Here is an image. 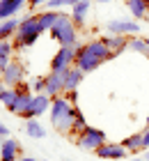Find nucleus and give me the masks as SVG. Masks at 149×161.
Returning a JSON list of instances; mask_svg holds the SVG:
<instances>
[{
  "instance_id": "nucleus-17",
  "label": "nucleus",
  "mask_w": 149,
  "mask_h": 161,
  "mask_svg": "<svg viewBox=\"0 0 149 161\" xmlns=\"http://www.w3.org/2000/svg\"><path fill=\"white\" fill-rule=\"evenodd\" d=\"M87 12H89V0H80V3H76L73 9H71V21L76 25H83L85 19H87Z\"/></svg>"
},
{
  "instance_id": "nucleus-14",
  "label": "nucleus",
  "mask_w": 149,
  "mask_h": 161,
  "mask_svg": "<svg viewBox=\"0 0 149 161\" xmlns=\"http://www.w3.org/2000/svg\"><path fill=\"white\" fill-rule=\"evenodd\" d=\"M19 152H21L19 141H14V138H5L3 152H0V161H16L19 159Z\"/></svg>"
},
{
  "instance_id": "nucleus-11",
  "label": "nucleus",
  "mask_w": 149,
  "mask_h": 161,
  "mask_svg": "<svg viewBox=\"0 0 149 161\" xmlns=\"http://www.w3.org/2000/svg\"><path fill=\"white\" fill-rule=\"evenodd\" d=\"M99 159H126L129 150L122 143H103L99 150H94Z\"/></svg>"
},
{
  "instance_id": "nucleus-40",
  "label": "nucleus",
  "mask_w": 149,
  "mask_h": 161,
  "mask_svg": "<svg viewBox=\"0 0 149 161\" xmlns=\"http://www.w3.org/2000/svg\"><path fill=\"white\" fill-rule=\"evenodd\" d=\"M126 3H131V0H126Z\"/></svg>"
},
{
  "instance_id": "nucleus-6",
  "label": "nucleus",
  "mask_w": 149,
  "mask_h": 161,
  "mask_svg": "<svg viewBox=\"0 0 149 161\" xmlns=\"http://www.w3.org/2000/svg\"><path fill=\"white\" fill-rule=\"evenodd\" d=\"M51 104H53V97H48L46 92H39V94H35V97H32L30 106L21 113V118H25V120H37L39 115H44V111H48V108H51Z\"/></svg>"
},
{
  "instance_id": "nucleus-37",
  "label": "nucleus",
  "mask_w": 149,
  "mask_h": 161,
  "mask_svg": "<svg viewBox=\"0 0 149 161\" xmlns=\"http://www.w3.org/2000/svg\"><path fill=\"white\" fill-rule=\"evenodd\" d=\"M96 3H110V0H96Z\"/></svg>"
},
{
  "instance_id": "nucleus-32",
  "label": "nucleus",
  "mask_w": 149,
  "mask_h": 161,
  "mask_svg": "<svg viewBox=\"0 0 149 161\" xmlns=\"http://www.w3.org/2000/svg\"><path fill=\"white\" fill-rule=\"evenodd\" d=\"M0 136H9V131H7L5 124H0Z\"/></svg>"
},
{
  "instance_id": "nucleus-26",
  "label": "nucleus",
  "mask_w": 149,
  "mask_h": 161,
  "mask_svg": "<svg viewBox=\"0 0 149 161\" xmlns=\"http://www.w3.org/2000/svg\"><path fill=\"white\" fill-rule=\"evenodd\" d=\"M76 3H80V0H51L48 3V9H57V7H64V5H76Z\"/></svg>"
},
{
  "instance_id": "nucleus-19",
  "label": "nucleus",
  "mask_w": 149,
  "mask_h": 161,
  "mask_svg": "<svg viewBox=\"0 0 149 161\" xmlns=\"http://www.w3.org/2000/svg\"><path fill=\"white\" fill-rule=\"evenodd\" d=\"M129 12L136 19L149 16V0H131V3H129Z\"/></svg>"
},
{
  "instance_id": "nucleus-10",
  "label": "nucleus",
  "mask_w": 149,
  "mask_h": 161,
  "mask_svg": "<svg viewBox=\"0 0 149 161\" xmlns=\"http://www.w3.org/2000/svg\"><path fill=\"white\" fill-rule=\"evenodd\" d=\"M76 51L78 48H73V46H62L55 53V58L51 60V69H67V67H71V62H76Z\"/></svg>"
},
{
  "instance_id": "nucleus-8",
  "label": "nucleus",
  "mask_w": 149,
  "mask_h": 161,
  "mask_svg": "<svg viewBox=\"0 0 149 161\" xmlns=\"http://www.w3.org/2000/svg\"><path fill=\"white\" fill-rule=\"evenodd\" d=\"M23 76H25V67L21 62H12L9 60V64L3 69V78L0 80H5L7 87H16V85L23 83Z\"/></svg>"
},
{
  "instance_id": "nucleus-21",
  "label": "nucleus",
  "mask_w": 149,
  "mask_h": 161,
  "mask_svg": "<svg viewBox=\"0 0 149 161\" xmlns=\"http://www.w3.org/2000/svg\"><path fill=\"white\" fill-rule=\"evenodd\" d=\"M19 21L16 19H7V21H0V39H7V37H12V35H16L19 30Z\"/></svg>"
},
{
  "instance_id": "nucleus-24",
  "label": "nucleus",
  "mask_w": 149,
  "mask_h": 161,
  "mask_svg": "<svg viewBox=\"0 0 149 161\" xmlns=\"http://www.w3.org/2000/svg\"><path fill=\"white\" fill-rule=\"evenodd\" d=\"M16 94H19V87H9V90L5 92V97L0 99V101H3V104H5L7 108H9V106L14 104V99H16Z\"/></svg>"
},
{
  "instance_id": "nucleus-22",
  "label": "nucleus",
  "mask_w": 149,
  "mask_h": 161,
  "mask_svg": "<svg viewBox=\"0 0 149 161\" xmlns=\"http://www.w3.org/2000/svg\"><path fill=\"white\" fill-rule=\"evenodd\" d=\"M122 145H124L129 152L136 154V152L142 150V134H131V136H126L124 141H122Z\"/></svg>"
},
{
  "instance_id": "nucleus-29",
  "label": "nucleus",
  "mask_w": 149,
  "mask_h": 161,
  "mask_svg": "<svg viewBox=\"0 0 149 161\" xmlns=\"http://www.w3.org/2000/svg\"><path fill=\"white\" fill-rule=\"evenodd\" d=\"M142 150H149V127L147 131H142Z\"/></svg>"
},
{
  "instance_id": "nucleus-28",
  "label": "nucleus",
  "mask_w": 149,
  "mask_h": 161,
  "mask_svg": "<svg viewBox=\"0 0 149 161\" xmlns=\"http://www.w3.org/2000/svg\"><path fill=\"white\" fill-rule=\"evenodd\" d=\"M67 101H69V104L73 106V104H76V101H78V90H71V92H67V97H64Z\"/></svg>"
},
{
  "instance_id": "nucleus-38",
  "label": "nucleus",
  "mask_w": 149,
  "mask_h": 161,
  "mask_svg": "<svg viewBox=\"0 0 149 161\" xmlns=\"http://www.w3.org/2000/svg\"><path fill=\"white\" fill-rule=\"evenodd\" d=\"M147 60H149V51H147Z\"/></svg>"
},
{
  "instance_id": "nucleus-15",
  "label": "nucleus",
  "mask_w": 149,
  "mask_h": 161,
  "mask_svg": "<svg viewBox=\"0 0 149 161\" xmlns=\"http://www.w3.org/2000/svg\"><path fill=\"white\" fill-rule=\"evenodd\" d=\"M103 44L113 51V55H119V53H124V51L129 48V39L122 37V35H110V37L103 39Z\"/></svg>"
},
{
  "instance_id": "nucleus-7",
  "label": "nucleus",
  "mask_w": 149,
  "mask_h": 161,
  "mask_svg": "<svg viewBox=\"0 0 149 161\" xmlns=\"http://www.w3.org/2000/svg\"><path fill=\"white\" fill-rule=\"evenodd\" d=\"M67 71H69V67H67V69H55V71L51 69V74H48V76H44V80H46V90H44V92H46L48 97H53V99H55L57 94L64 90Z\"/></svg>"
},
{
  "instance_id": "nucleus-18",
  "label": "nucleus",
  "mask_w": 149,
  "mask_h": 161,
  "mask_svg": "<svg viewBox=\"0 0 149 161\" xmlns=\"http://www.w3.org/2000/svg\"><path fill=\"white\" fill-rule=\"evenodd\" d=\"M57 19H60V12H57V9H46V12H41V14H39V28H41V32H44V30H51V28L55 25Z\"/></svg>"
},
{
  "instance_id": "nucleus-35",
  "label": "nucleus",
  "mask_w": 149,
  "mask_h": 161,
  "mask_svg": "<svg viewBox=\"0 0 149 161\" xmlns=\"http://www.w3.org/2000/svg\"><path fill=\"white\" fill-rule=\"evenodd\" d=\"M142 159H145V161H149V150H147V154H142Z\"/></svg>"
},
{
  "instance_id": "nucleus-41",
  "label": "nucleus",
  "mask_w": 149,
  "mask_h": 161,
  "mask_svg": "<svg viewBox=\"0 0 149 161\" xmlns=\"http://www.w3.org/2000/svg\"><path fill=\"white\" fill-rule=\"evenodd\" d=\"M44 161H46V159H44Z\"/></svg>"
},
{
  "instance_id": "nucleus-2",
  "label": "nucleus",
  "mask_w": 149,
  "mask_h": 161,
  "mask_svg": "<svg viewBox=\"0 0 149 161\" xmlns=\"http://www.w3.org/2000/svg\"><path fill=\"white\" fill-rule=\"evenodd\" d=\"M51 122L57 131H71L76 122V108L67 99H53L51 104Z\"/></svg>"
},
{
  "instance_id": "nucleus-25",
  "label": "nucleus",
  "mask_w": 149,
  "mask_h": 161,
  "mask_svg": "<svg viewBox=\"0 0 149 161\" xmlns=\"http://www.w3.org/2000/svg\"><path fill=\"white\" fill-rule=\"evenodd\" d=\"M85 127H87V122H85V118H83V113L76 111V122H73V131H78V134H80V131H83Z\"/></svg>"
},
{
  "instance_id": "nucleus-1",
  "label": "nucleus",
  "mask_w": 149,
  "mask_h": 161,
  "mask_svg": "<svg viewBox=\"0 0 149 161\" xmlns=\"http://www.w3.org/2000/svg\"><path fill=\"white\" fill-rule=\"evenodd\" d=\"M113 55V51H110L103 39H96V42H87L83 46H78L76 51V67L83 71V74H89V71H94L99 64L108 62Z\"/></svg>"
},
{
  "instance_id": "nucleus-12",
  "label": "nucleus",
  "mask_w": 149,
  "mask_h": 161,
  "mask_svg": "<svg viewBox=\"0 0 149 161\" xmlns=\"http://www.w3.org/2000/svg\"><path fill=\"white\" fill-rule=\"evenodd\" d=\"M19 87V94H16V99H14V104L9 106V111L12 113H16V115H21L25 111V108L30 106V101H32V97H30V92H28V85L25 83H21V85H16Z\"/></svg>"
},
{
  "instance_id": "nucleus-33",
  "label": "nucleus",
  "mask_w": 149,
  "mask_h": 161,
  "mask_svg": "<svg viewBox=\"0 0 149 161\" xmlns=\"http://www.w3.org/2000/svg\"><path fill=\"white\" fill-rule=\"evenodd\" d=\"M21 161H39V159H35V157H21Z\"/></svg>"
},
{
  "instance_id": "nucleus-31",
  "label": "nucleus",
  "mask_w": 149,
  "mask_h": 161,
  "mask_svg": "<svg viewBox=\"0 0 149 161\" xmlns=\"http://www.w3.org/2000/svg\"><path fill=\"white\" fill-rule=\"evenodd\" d=\"M7 90H9V87H7V83H5V80H0V99L5 97V92H7Z\"/></svg>"
},
{
  "instance_id": "nucleus-4",
  "label": "nucleus",
  "mask_w": 149,
  "mask_h": 161,
  "mask_svg": "<svg viewBox=\"0 0 149 161\" xmlns=\"http://www.w3.org/2000/svg\"><path fill=\"white\" fill-rule=\"evenodd\" d=\"M51 35H53V39L60 42L62 46H76V42H78L76 23L71 21V16H64V14H60L55 25L51 28Z\"/></svg>"
},
{
  "instance_id": "nucleus-13",
  "label": "nucleus",
  "mask_w": 149,
  "mask_h": 161,
  "mask_svg": "<svg viewBox=\"0 0 149 161\" xmlns=\"http://www.w3.org/2000/svg\"><path fill=\"white\" fill-rule=\"evenodd\" d=\"M25 3L28 0H0V21L14 19V14H16Z\"/></svg>"
},
{
  "instance_id": "nucleus-5",
  "label": "nucleus",
  "mask_w": 149,
  "mask_h": 161,
  "mask_svg": "<svg viewBox=\"0 0 149 161\" xmlns=\"http://www.w3.org/2000/svg\"><path fill=\"white\" fill-rule=\"evenodd\" d=\"M83 150H99L103 143H106V134L96 127H85L83 131L78 134V141H76Z\"/></svg>"
},
{
  "instance_id": "nucleus-16",
  "label": "nucleus",
  "mask_w": 149,
  "mask_h": 161,
  "mask_svg": "<svg viewBox=\"0 0 149 161\" xmlns=\"http://www.w3.org/2000/svg\"><path fill=\"white\" fill-rule=\"evenodd\" d=\"M83 71H80L76 64L73 67H69V71H67V80H64V92H71V90H78L80 80H83Z\"/></svg>"
},
{
  "instance_id": "nucleus-34",
  "label": "nucleus",
  "mask_w": 149,
  "mask_h": 161,
  "mask_svg": "<svg viewBox=\"0 0 149 161\" xmlns=\"http://www.w3.org/2000/svg\"><path fill=\"white\" fill-rule=\"evenodd\" d=\"M3 145H5V136H0V152H3Z\"/></svg>"
},
{
  "instance_id": "nucleus-42",
  "label": "nucleus",
  "mask_w": 149,
  "mask_h": 161,
  "mask_svg": "<svg viewBox=\"0 0 149 161\" xmlns=\"http://www.w3.org/2000/svg\"><path fill=\"white\" fill-rule=\"evenodd\" d=\"M147 19H149V16H147Z\"/></svg>"
},
{
  "instance_id": "nucleus-23",
  "label": "nucleus",
  "mask_w": 149,
  "mask_h": 161,
  "mask_svg": "<svg viewBox=\"0 0 149 161\" xmlns=\"http://www.w3.org/2000/svg\"><path fill=\"white\" fill-rule=\"evenodd\" d=\"M129 48L131 51H136V53H142V55H147V51H149V42L147 39H142V37H133L129 39Z\"/></svg>"
},
{
  "instance_id": "nucleus-9",
  "label": "nucleus",
  "mask_w": 149,
  "mask_h": 161,
  "mask_svg": "<svg viewBox=\"0 0 149 161\" xmlns=\"http://www.w3.org/2000/svg\"><path fill=\"white\" fill-rule=\"evenodd\" d=\"M108 32L110 35H138L140 32V25L136 23V21H129V19H113L108 21Z\"/></svg>"
},
{
  "instance_id": "nucleus-3",
  "label": "nucleus",
  "mask_w": 149,
  "mask_h": 161,
  "mask_svg": "<svg viewBox=\"0 0 149 161\" xmlns=\"http://www.w3.org/2000/svg\"><path fill=\"white\" fill-rule=\"evenodd\" d=\"M41 35V28H39V14H32L21 21L19 30H16V46L19 48H25V46H32V44L39 39Z\"/></svg>"
},
{
  "instance_id": "nucleus-36",
  "label": "nucleus",
  "mask_w": 149,
  "mask_h": 161,
  "mask_svg": "<svg viewBox=\"0 0 149 161\" xmlns=\"http://www.w3.org/2000/svg\"><path fill=\"white\" fill-rule=\"evenodd\" d=\"M131 161H145V159L142 157H136V159H131Z\"/></svg>"
},
{
  "instance_id": "nucleus-39",
  "label": "nucleus",
  "mask_w": 149,
  "mask_h": 161,
  "mask_svg": "<svg viewBox=\"0 0 149 161\" xmlns=\"http://www.w3.org/2000/svg\"><path fill=\"white\" fill-rule=\"evenodd\" d=\"M147 127H149V118H147Z\"/></svg>"
},
{
  "instance_id": "nucleus-30",
  "label": "nucleus",
  "mask_w": 149,
  "mask_h": 161,
  "mask_svg": "<svg viewBox=\"0 0 149 161\" xmlns=\"http://www.w3.org/2000/svg\"><path fill=\"white\" fill-rule=\"evenodd\" d=\"M48 3H51V0H28V5L32 7V9H35V7H39V5H48Z\"/></svg>"
},
{
  "instance_id": "nucleus-27",
  "label": "nucleus",
  "mask_w": 149,
  "mask_h": 161,
  "mask_svg": "<svg viewBox=\"0 0 149 161\" xmlns=\"http://www.w3.org/2000/svg\"><path fill=\"white\" fill-rule=\"evenodd\" d=\"M32 87H35L37 92H44V90H46V80H44V78H35Z\"/></svg>"
},
{
  "instance_id": "nucleus-20",
  "label": "nucleus",
  "mask_w": 149,
  "mask_h": 161,
  "mask_svg": "<svg viewBox=\"0 0 149 161\" xmlns=\"http://www.w3.org/2000/svg\"><path fill=\"white\" fill-rule=\"evenodd\" d=\"M25 134L30 136V138H44L46 136V129H44V124L39 122V120H25Z\"/></svg>"
}]
</instances>
